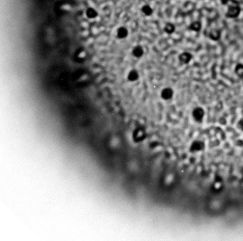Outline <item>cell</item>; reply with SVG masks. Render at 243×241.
Segmentation results:
<instances>
[{
    "label": "cell",
    "instance_id": "cell-2",
    "mask_svg": "<svg viewBox=\"0 0 243 241\" xmlns=\"http://www.w3.org/2000/svg\"><path fill=\"white\" fill-rule=\"evenodd\" d=\"M192 115H193V118L195 121H202V120L203 119V116H204V111L201 107H196L193 111Z\"/></svg>",
    "mask_w": 243,
    "mask_h": 241
},
{
    "label": "cell",
    "instance_id": "cell-5",
    "mask_svg": "<svg viewBox=\"0 0 243 241\" xmlns=\"http://www.w3.org/2000/svg\"><path fill=\"white\" fill-rule=\"evenodd\" d=\"M204 148V144L202 141H194L190 147V150L192 152H198V151H202Z\"/></svg>",
    "mask_w": 243,
    "mask_h": 241
},
{
    "label": "cell",
    "instance_id": "cell-16",
    "mask_svg": "<svg viewBox=\"0 0 243 241\" xmlns=\"http://www.w3.org/2000/svg\"><path fill=\"white\" fill-rule=\"evenodd\" d=\"M235 73L241 79H243V64H238L235 68Z\"/></svg>",
    "mask_w": 243,
    "mask_h": 241
},
{
    "label": "cell",
    "instance_id": "cell-10",
    "mask_svg": "<svg viewBox=\"0 0 243 241\" xmlns=\"http://www.w3.org/2000/svg\"><path fill=\"white\" fill-rule=\"evenodd\" d=\"M192 58L193 57H192V55L190 53H188V52H183L182 54H180V56H179V60L182 63H184V64H187V63H189L191 61Z\"/></svg>",
    "mask_w": 243,
    "mask_h": 241
},
{
    "label": "cell",
    "instance_id": "cell-7",
    "mask_svg": "<svg viewBox=\"0 0 243 241\" xmlns=\"http://www.w3.org/2000/svg\"><path fill=\"white\" fill-rule=\"evenodd\" d=\"M97 16H98L97 11L93 7H89L86 10V16L88 19H95L97 17Z\"/></svg>",
    "mask_w": 243,
    "mask_h": 241
},
{
    "label": "cell",
    "instance_id": "cell-6",
    "mask_svg": "<svg viewBox=\"0 0 243 241\" xmlns=\"http://www.w3.org/2000/svg\"><path fill=\"white\" fill-rule=\"evenodd\" d=\"M173 96V90L169 87H166L161 91V97L164 100H169Z\"/></svg>",
    "mask_w": 243,
    "mask_h": 241
},
{
    "label": "cell",
    "instance_id": "cell-12",
    "mask_svg": "<svg viewBox=\"0 0 243 241\" xmlns=\"http://www.w3.org/2000/svg\"><path fill=\"white\" fill-rule=\"evenodd\" d=\"M175 25L173 24V23H166V25L164 26V31H165V33H167V34H171V33H173L174 32H175Z\"/></svg>",
    "mask_w": 243,
    "mask_h": 241
},
{
    "label": "cell",
    "instance_id": "cell-4",
    "mask_svg": "<svg viewBox=\"0 0 243 241\" xmlns=\"http://www.w3.org/2000/svg\"><path fill=\"white\" fill-rule=\"evenodd\" d=\"M223 179L221 178H217L215 179L214 182L213 183V185H212V189L213 192H216V193H219L223 190Z\"/></svg>",
    "mask_w": 243,
    "mask_h": 241
},
{
    "label": "cell",
    "instance_id": "cell-9",
    "mask_svg": "<svg viewBox=\"0 0 243 241\" xmlns=\"http://www.w3.org/2000/svg\"><path fill=\"white\" fill-rule=\"evenodd\" d=\"M209 37L213 40H218L221 38V32L218 29H213L209 33Z\"/></svg>",
    "mask_w": 243,
    "mask_h": 241
},
{
    "label": "cell",
    "instance_id": "cell-1",
    "mask_svg": "<svg viewBox=\"0 0 243 241\" xmlns=\"http://www.w3.org/2000/svg\"><path fill=\"white\" fill-rule=\"evenodd\" d=\"M241 13V8L239 5H230L228 10H227V16L230 18H236L239 16Z\"/></svg>",
    "mask_w": 243,
    "mask_h": 241
},
{
    "label": "cell",
    "instance_id": "cell-14",
    "mask_svg": "<svg viewBox=\"0 0 243 241\" xmlns=\"http://www.w3.org/2000/svg\"><path fill=\"white\" fill-rule=\"evenodd\" d=\"M201 27H202V25L199 22H193L190 24L189 28H190V30H192L194 32H199L201 30Z\"/></svg>",
    "mask_w": 243,
    "mask_h": 241
},
{
    "label": "cell",
    "instance_id": "cell-17",
    "mask_svg": "<svg viewBox=\"0 0 243 241\" xmlns=\"http://www.w3.org/2000/svg\"><path fill=\"white\" fill-rule=\"evenodd\" d=\"M86 51H79L78 52V54H77V57H78L79 59H81V60L86 59Z\"/></svg>",
    "mask_w": 243,
    "mask_h": 241
},
{
    "label": "cell",
    "instance_id": "cell-18",
    "mask_svg": "<svg viewBox=\"0 0 243 241\" xmlns=\"http://www.w3.org/2000/svg\"><path fill=\"white\" fill-rule=\"evenodd\" d=\"M238 127H239V129H240L241 131H243V119H241V120L239 121V123H238Z\"/></svg>",
    "mask_w": 243,
    "mask_h": 241
},
{
    "label": "cell",
    "instance_id": "cell-3",
    "mask_svg": "<svg viewBox=\"0 0 243 241\" xmlns=\"http://www.w3.org/2000/svg\"><path fill=\"white\" fill-rule=\"evenodd\" d=\"M146 137V132L143 129H137L133 132V140L137 142L143 141Z\"/></svg>",
    "mask_w": 243,
    "mask_h": 241
},
{
    "label": "cell",
    "instance_id": "cell-15",
    "mask_svg": "<svg viewBox=\"0 0 243 241\" xmlns=\"http://www.w3.org/2000/svg\"><path fill=\"white\" fill-rule=\"evenodd\" d=\"M139 79V74L137 70H132L128 75V79L130 81H136Z\"/></svg>",
    "mask_w": 243,
    "mask_h": 241
},
{
    "label": "cell",
    "instance_id": "cell-13",
    "mask_svg": "<svg viewBox=\"0 0 243 241\" xmlns=\"http://www.w3.org/2000/svg\"><path fill=\"white\" fill-rule=\"evenodd\" d=\"M142 12L147 16H150L153 14V9L150 5H144L142 8Z\"/></svg>",
    "mask_w": 243,
    "mask_h": 241
},
{
    "label": "cell",
    "instance_id": "cell-11",
    "mask_svg": "<svg viewBox=\"0 0 243 241\" xmlns=\"http://www.w3.org/2000/svg\"><path fill=\"white\" fill-rule=\"evenodd\" d=\"M144 51H143V48L142 46L138 45V46H135L132 50V54L134 57L136 58H141L142 55H143Z\"/></svg>",
    "mask_w": 243,
    "mask_h": 241
},
{
    "label": "cell",
    "instance_id": "cell-8",
    "mask_svg": "<svg viewBox=\"0 0 243 241\" xmlns=\"http://www.w3.org/2000/svg\"><path fill=\"white\" fill-rule=\"evenodd\" d=\"M116 34H117V37H118V38H120V39H124V38H126V37L128 36V30H127V28H125V27H123V26H121V27H119V28L117 29V33H116Z\"/></svg>",
    "mask_w": 243,
    "mask_h": 241
}]
</instances>
